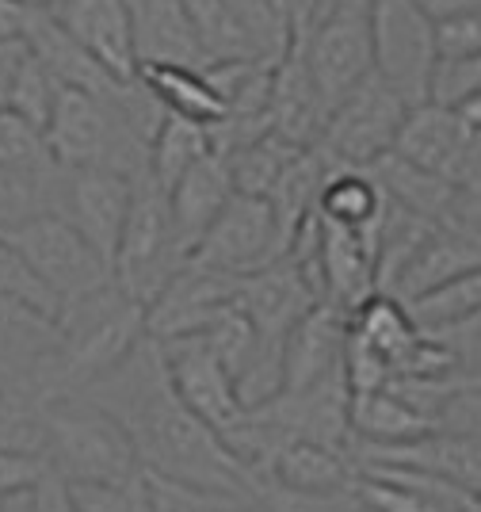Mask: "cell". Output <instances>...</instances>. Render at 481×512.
Wrapping results in <instances>:
<instances>
[{"instance_id": "7402d4cb", "label": "cell", "mask_w": 481, "mask_h": 512, "mask_svg": "<svg viewBox=\"0 0 481 512\" xmlns=\"http://www.w3.org/2000/svg\"><path fill=\"white\" fill-rule=\"evenodd\" d=\"M252 478L287 493H340L356 486V467L348 451L325 448L314 440H287L260 463Z\"/></svg>"}, {"instance_id": "277c9868", "label": "cell", "mask_w": 481, "mask_h": 512, "mask_svg": "<svg viewBox=\"0 0 481 512\" xmlns=\"http://www.w3.org/2000/svg\"><path fill=\"white\" fill-rule=\"evenodd\" d=\"M184 260L188 256L180 253L176 234H172L165 192L142 169L138 176H130V207H126L123 234L111 256V283L146 310Z\"/></svg>"}, {"instance_id": "e0dca14e", "label": "cell", "mask_w": 481, "mask_h": 512, "mask_svg": "<svg viewBox=\"0 0 481 512\" xmlns=\"http://www.w3.org/2000/svg\"><path fill=\"white\" fill-rule=\"evenodd\" d=\"M233 306L241 310V318L256 329V337L272 348H283V337L291 333V325L310 306H317V291L310 287L306 272L283 253L268 268L237 279V295Z\"/></svg>"}, {"instance_id": "d590c367", "label": "cell", "mask_w": 481, "mask_h": 512, "mask_svg": "<svg viewBox=\"0 0 481 512\" xmlns=\"http://www.w3.org/2000/svg\"><path fill=\"white\" fill-rule=\"evenodd\" d=\"M233 20L241 27L245 43H249L252 58L260 62H279V54L291 46V27L275 12L268 0H226Z\"/></svg>"}, {"instance_id": "30bf717a", "label": "cell", "mask_w": 481, "mask_h": 512, "mask_svg": "<svg viewBox=\"0 0 481 512\" xmlns=\"http://www.w3.org/2000/svg\"><path fill=\"white\" fill-rule=\"evenodd\" d=\"M371 27V69L409 107L424 104L428 73L436 62L432 20L413 0H367Z\"/></svg>"}, {"instance_id": "ffe728a7", "label": "cell", "mask_w": 481, "mask_h": 512, "mask_svg": "<svg viewBox=\"0 0 481 512\" xmlns=\"http://www.w3.org/2000/svg\"><path fill=\"white\" fill-rule=\"evenodd\" d=\"M54 352V321L0 299V386L35 406L39 379Z\"/></svg>"}, {"instance_id": "cb8c5ba5", "label": "cell", "mask_w": 481, "mask_h": 512, "mask_svg": "<svg viewBox=\"0 0 481 512\" xmlns=\"http://www.w3.org/2000/svg\"><path fill=\"white\" fill-rule=\"evenodd\" d=\"M126 16L138 62H172L195 69L207 65L184 12V0H126Z\"/></svg>"}, {"instance_id": "7a4b0ae2", "label": "cell", "mask_w": 481, "mask_h": 512, "mask_svg": "<svg viewBox=\"0 0 481 512\" xmlns=\"http://www.w3.org/2000/svg\"><path fill=\"white\" fill-rule=\"evenodd\" d=\"M146 341V310L126 299L115 283L69 302L54 318V352L39 379L42 398L84 394L88 386L107 379L119 363Z\"/></svg>"}, {"instance_id": "4316f807", "label": "cell", "mask_w": 481, "mask_h": 512, "mask_svg": "<svg viewBox=\"0 0 481 512\" xmlns=\"http://www.w3.org/2000/svg\"><path fill=\"white\" fill-rule=\"evenodd\" d=\"M134 77L157 96V104L165 107L168 115L191 119V123H199V127H207V130L226 115V104H222L218 92L210 88L207 73L195 69V65L138 62Z\"/></svg>"}, {"instance_id": "8fae6325", "label": "cell", "mask_w": 481, "mask_h": 512, "mask_svg": "<svg viewBox=\"0 0 481 512\" xmlns=\"http://www.w3.org/2000/svg\"><path fill=\"white\" fill-rule=\"evenodd\" d=\"M302 62L317 88L321 107H329L371 73V27H367V0H333L321 20L298 35Z\"/></svg>"}, {"instance_id": "c3c4849f", "label": "cell", "mask_w": 481, "mask_h": 512, "mask_svg": "<svg viewBox=\"0 0 481 512\" xmlns=\"http://www.w3.org/2000/svg\"><path fill=\"white\" fill-rule=\"evenodd\" d=\"M428 20H447V16H466V12H481V0H413Z\"/></svg>"}, {"instance_id": "e575fe53", "label": "cell", "mask_w": 481, "mask_h": 512, "mask_svg": "<svg viewBox=\"0 0 481 512\" xmlns=\"http://www.w3.org/2000/svg\"><path fill=\"white\" fill-rule=\"evenodd\" d=\"M356 497L367 505V512H481L478 501L409 490V486H394V482L367 478V474H356Z\"/></svg>"}, {"instance_id": "4dcf8cb0", "label": "cell", "mask_w": 481, "mask_h": 512, "mask_svg": "<svg viewBox=\"0 0 481 512\" xmlns=\"http://www.w3.org/2000/svg\"><path fill=\"white\" fill-rule=\"evenodd\" d=\"M294 153H298V146L283 142L272 130L260 134V138H252V142H245V146H237V150L222 153L226 165H230L233 192L268 195L272 184L279 180V172L287 169V161H291Z\"/></svg>"}, {"instance_id": "4fadbf2b", "label": "cell", "mask_w": 481, "mask_h": 512, "mask_svg": "<svg viewBox=\"0 0 481 512\" xmlns=\"http://www.w3.org/2000/svg\"><path fill=\"white\" fill-rule=\"evenodd\" d=\"M161 363H165L168 386L176 390V398L203 421L214 428L218 436H226L237 417L245 413L237 390H233L230 371L222 367V360L214 356V348L207 344L203 333H188V337H168L157 341Z\"/></svg>"}, {"instance_id": "603a6c76", "label": "cell", "mask_w": 481, "mask_h": 512, "mask_svg": "<svg viewBox=\"0 0 481 512\" xmlns=\"http://www.w3.org/2000/svg\"><path fill=\"white\" fill-rule=\"evenodd\" d=\"M233 195V180H230V165L222 153L210 150L207 157H199L172 188L165 192L168 199V218H172V234H176V245L180 253L191 256L195 241L203 237L214 214L226 207V199Z\"/></svg>"}, {"instance_id": "f35d334b", "label": "cell", "mask_w": 481, "mask_h": 512, "mask_svg": "<svg viewBox=\"0 0 481 512\" xmlns=\"http://www.w3.org/2000/svg\"><path fill=\"white\" fill-rule=\"evenodd\" d=\"M58 88L62 85L42 69L39 58L27 54L20 77H16V85H12V96H8V111H16V115L27 119L31 127L46 130V119H50L54 100H58Z\"/></svg>"}, {"instance_id": "bcb514c9", "label": "cell", "mask_w": 481, "mask_h": 512, "mask_svg": "<svg viewBox=\"0 0 481 512\" xmlns=\"http://www.w3.org/2000/svg\"><path fill=\"white\" fill-rule=\"evenodd\" d=\"M27 43L23 39H4L0 43V107H8V96H12V85L20 77L23 62H27Z\"/></svg>"}, {"instance_id": "484cf974", "label": "cell", "mask_w": 481, "mask_h": 512, "mask_svg": "<svg viewBox=\"0 0 481 512\" xmlns=\"http://www.w3.org/2000/svg\"><path fill=\"white\" fill-rule=\"evenodd\" d=\"M478 268H481L478 241L432 230V234L413 249V256L405 260V268H401L398 279L390 283L386 295H394L398 302H409V299H417V295H424V291L447 283V279L478 272Z\"/></svg>"}, {"instance_id": "44dd1931", "label": "cell", "mask_w": 481, "mask_h": 512, "mask_svg": "<svg viewBox=\"0 0 481 512\" xmlns=\"http://www.w3.org/2000/svg\"><path fill=\"white\" fill-rule=\"evenodd\" d=\"M23 43H27V50L39 58L42 69H46L58 85L88 92V96H100L107 104L123 92L126 81H119L111 69H104V65L96 62L50 12H35V20L27 27Z\"/></svg>"}, {"instance_id": "836d02e7", "label": "cell", "mask_w": 481, "mask_h": 512, "mask_svg": "<svg viewBox=\"0 0 481 512\" xmlns=\"http://www.w3.org/2000/svg\"><path fill=\"white\" fill-rule=\"evenodd\" d=\"M0 169L23 172V176H50L58 169L54 153L46 146V134L8 107H0Z\"/></svg>"}, {"instance_id": "83f0119b", "label": "cell", "mask_w": 481, "mask_h": 512, "mask_svg": "<svg viewBox=\"0 0 481 512\" xmlns=\"http://www.w3.org/2000/svg\"><path fill=\"white\" fill-rule=\"evenodd\" d=\"M348 428H352V444H405L436 432V425L420 417L390 386L348 394Z\"/></svg>"}, {"instance_id": "9a60e30c", "label": "cell", "mask_w": 481, "mask_h": 512, "mask_svg": "<svg viewBox=\"0 0 481 512\" xmlns=\"http://www.w3.org/2000/svg\"><path fill=\"white\" fill-rule=\"evenodd\" d=\"M233 295H237V276H222L184 260L157 291V299L146 306V333L153 341L207 333L233 306Z\"/></svg>"}, {"instance_id": "52a82bcc", "label": "cell", "mask_w": 481, "mask_h": 512, "mask_svg": "<svg viewBox=\"0 0 481 512\" xmlns=\"http://www.w3.org/2000/svg\"><path fill=\"white\" fill-rule=\"evenodd\" d=\"M405 111L409 104L371 69L325 111L314 142L317 153L329 161V169H367L382 153H390Z\"/></svg>"}, {"instance_id": "ab89813d", "label": "cell", "mask_w": 481, "mask_h": 512, "mask_svg": "<svg viewBox=\"0 0 481 512\" xmlns=\"http://www.w3.org/2000/svg\"><path fill=\"white\" fill-rule=\"evenodd\" d=\"M62 486L73 512H149L142 474L123 486H104V482H62Z\"/></svg>"}, {"instance_id": "f6af8a7d", "label": "cell", "mask_w": 481, "mask_h": 512, "mask_svg": "<svg viewBox=\"0 0 481 512\" xmlns=\"http://www.w3.org/2000/svg\"><path fill=\"white\" fill-rule=\"evenodd\" d=\"M268 4H272L275 12L283 16V23L291 27V39L306 35V31L333 8V0H268Z\"/></svg>"}, {"instance_id": "d6a6232c", "label": "cell", "mask_w": 481, "mask_h": 512, "mask_svg": "<svg viewBox=\"0 0 481 512\" xmlns=\"http://www.w3.org/2000/svg\"><path fill=\"white\" fill-rule=\"evenodd\" d=\"M184 12L191 20V31L199 39V50L210 62H233V58H252L241 27L226 8V0H184Z\"/></svg>"}, {"instance_id": "f546056e", "label": "cell", "mask_w": 481, "mask_h": 512, "mask_svg": "<svg viewBox=\"0 0 481 512\" xmlns=\"http://www.w3.org/2000/svg\"><path fill=\"white\" fill-rule=\"evenodd\" d=\"M214 150L210 146V130L199 127V123H191V119H180V115H165V123L157 127L153 134V142H149L146 150V172L149 180L168 192L184 172L199 161V157H207Z\"/></svg>"}, {"instance_id": "681fc988", "label": "cell", "mask_w": 481, "mask_h": 512, "mask_svg": "<svg viewBox=\"0 0 481 512\" xmlns=\"http://www.w3.org/2000/svg\"><path fill=\"white\" fill-rule=\"evenodd\" d=\"M23 8H35V12H50V4H54V0H20Z\"/></svg>"}, {"instance_id": "8992f818", "label": "cell", "mask_w": 481, "mask_h": 512, "mask_svg": "<svg viewBox=\"0 0 481 512\" xmlns=\"http://www.w3.org/2000/svg\"><path fill=\"white\" fill-rule=\"evenodd\" d=\"M390 153L447 184H481V96L459 107L417 104L405 111Z\"/></svg>"}, {"instance_id": "7dc6e473", "label": "cell", "mask_w": 481, "mask_h": 512, "mask_svg": "<svg viewBox=\"0 0 481 512\" xmlns=\"http://www.w3.org/2000/svg\"><path fill=\"white\" fill-rule=\"evenodd\" d=\"M31 20H35V8H23L20 0H0V43L23 39Z\"/></svg>"}, {"instance_id": "ac0fdd59", "label": "cell", "mask_w": 481, "mask_h": 512, "mask_svg": "<svg viewBox=\"0 0 481 512\" xmlns=\"http://www.w3.org/2000/svg\"><path fill=\"white\" fill-rule=\"evenodd\" d=\"M352 467H409L440 474L447 482H459L466 490L478 493L481 470H478V436L462 432H428L405 444H352L348 448Z\"/></svg>"}, {"instance_id": "74e56055", "label": "cell", "mask_w": 481, "mask_h": 512, "mask_svg": "<svg viewBox=\"0 0 481 512\" xmlns=\"http://www.w3.org/2000/svg\"><path fill=\"white\" fill-rule=\"evenodd\" d=\"M481 96V58H436L424 88V104L459 107Z\"/></svg>"}, {"instance_id": "60d3db41", "label": "cell", "mask_w": 481, "mask_h": 512, "mask_svg": "<svg viewBox=\"0 0 481 512\" xmlns=\"http://www.w3.org/2000/svg\"><path fill=\"white\" fill-rule=\"evenodd\" d=\"M249 493L268 512H367V505L356 497V486L340 493H287L249 478Z\"/></svg>"}, {"instance_id": "7c38bea8", "label": "cell", "mask_w": 481, "mask_h": 512, "mask_svg": "<svg viewBox=\"0 0 481 512\" xmlns=\"http://www.w3.org/2000/svg\"><path fill=\"white\" fill-rule=\"evenodd\" d=\"M130 207V176L115 169H58L46 180V211L65 218L107 268Z\"/></svg>"}, {"instance_id": "5b68a950", "label": "cell", "mask_w": 481, "mask_h": 512, "mask_svg": "<svg viewBox=\"0 0 481 512\" xmlns=\"http://www.w3.org/2000/svg\"><path fill=\"white\" fill-rule=\"evenodd\" d=\"M42 134L62 169H115L123 176L146 169V146L123 127L119 111L77 88H58Z\"/></svg>"}, {"instance_id": "6da1fadb", "label": "cell", "mask_w": 481, "mask_h": 512, "mask_svg": "<svg viewBox=\"0 0 481 512\" xmlns=\"http://www.w3.org/2000/svg\"><path fill=\"white\" fill-rule=\"evenodd\" d=\"M126 428L142 470L218 493H249V474L222 444V436L191 413L168 386L157 341L146 333L107 379L84 390Z\"/></svg>"}, {"instance_id": "d4e9b609", "label": "cell", "mask_w": 481, "mask_h": 512, "mask_svg": "<svg viewBox=\"0 0 481 512\" xmlns=\"http://www.w3.org/2000/svg\"><path fill=\"white\" fill-rule=\"evenodd\" d=\"M390 199L378 188L371 169H329L321 192H317V218L344 226L352 234H363L371 245L378 237V226L386 218Z\"/></svg>"}, {"instance_id": "ee69618b", "label": "cell", "mask_w": 481, "mask_h": 512, "mask_svg": "<svg viewBox=\"0 0 481 512\" xmlns=\"http://www.w3.org/2000/svg\"><path fill=\"white\" fill-rule=\"evenodd\" d=\"M50 474L39 451H0V501L27 497Z\"/></svg>"}, {"instance_id": "3957f363", "label": "cell", "mask_w": 481, "mask_h": 512, "mask_svg": "<svg viewBox=\"0 0 481 512\" xmlns=\"http://www.w3.org/2000/svg\"><path fill=\"white\" fill-rule=\"evenodd\" d=\"M39 455L62 482L123 486L142 474L138 451L126 428L84 394H62L35 402Z\"/></svg>"}, {"instance_id": "2e32d148", "label": "cell", "mask_w": 481, "mask_h": 512, "mask_svg": "<svg viewBox=\"0 0 481 512\" xmlns=\"http://www.w3.org/2000/svg\"><path fill=\"white\" fill-rule=\"evenodd\" d=\"M344 341L348 310L333 302H317L291 325L279 348V390L298 394L344 375Z\"/></svg>"}, {"instance_id": "5bb4252c", "label": "cell", "mask_w": 481, "mask_h": 512, "mask_svg": "<svg viewBox=\"0 0 481 512\" xmlns=\"http://www.w3.org/2000/svg\"><path fill=\"white\" fill-rule=\"evenodd\" d=\"M367 169L378 180V188L386 192V199L398 203L401 211H409L413 218H420L424 226L478 241V188L447 184L432 172H420L398 161L394 153H382Z\"/></svg>"}, {"instance_id": "7bdbcfd3", "label": "cell", "mask_w": 481, "mask_h": 512, "mask_svg": "<svg viewBox=\"0 0 481 512\" xmlns=\"http://www.w3.org/2000/svg\"><path fill=\"white\" fill-rule=\"evenodd\" d=\"M432 50L436 58H481V12L432 23Z\"/></svg>"}, {"instance_id": "1f68e13d", "label": "cell", "mask_w": 481, "mask_h": 512, "mask_svg": "<svg viewBox=\"0 0 481 512\" xmlns=\"http://www.w3.org/2000/svg\"><path fill=\"white\" fill-rule=\"evenodd\" d=\"M401 306H405V314L417 329H440L451 321L474 318V314H481V268L447 279V283L424 291L417 299L401 302Z\"/></svg>"}, {"instance_id": "d6986e66", "label": "cell", "mask_w": 481, "mask_h": 512, "mask_svg": "<svg viewBox=\"0 0 481 512\" xmlns=\"http://www.w3.org/2000/svg\"><path fill=\"white\" fill-rule=\"evenodd\" d=\"M50 16L119 81H134L138 58L130 39L126 0H54Z\"/></svg>"}, {"instance_id": "b9f144b4", "label": "cell", "mask_w": 481, "mask_h": 512, "mask_svg": "<svg viewBox=\"0 0 481 512\" xmlns=\"http://www.w3.org/2000/svg\"><path fill=\"white\" fill-rule=\"evenodd\" d=\"M46 180L50 176H23L0 169V230L16 226L27 214L46 211Z\"/></svg>"}, {"instance_id": "ba28073f", "label": "cell", "mask_w": 481, "mask_h": 512, "mask_svg": "<svg viewBox=\"0 0 481 512\" xmlns=\"http://www.w3.org/2000/svg\"><path fill=\"white\" fill-rule=\"evenodd\" d=\"M0 234L12 241V249L27 260V268L54 295L58 310L111 283V268L100 260V253L58 214H27Z\"/></svg>"}, {"instance_id": "f1b7e54d", "label": "cell", "mask_w": 481, "mask_h": 512, "mask_svg": "<svg viewBox=\"0 0 481 512\" xmlns=\"http://www.w3.org/2000/svg\"><path fill=\"white\" fill-rule=\"evenodd\" d=\"M348 329L375 352L378 360L390 367V375H398V367L409 360V352H413L420 341V329L409 321L405 306H401L394 295H382V291L367 295V299L348 314Z\"/></svg>"}, {"instance_id": "8d00e7d4", "label": "cell", "mask_w": 481, "mask_h": 512, "mask_svg": "<svg viewBox=\"0 0 481 512\" xmlns=\"http://www.w3.org/2000/svg\"><path fill=\"white\" fill-rule=\"evenodd\" d=\"M0 299H12L27 306V310H35L42 318H58V302L54 295L46 291L39 283V276L27 268V260H23L16 249H12V241L0 234Z\"/></svg>"}, {"instance_id": "9c48e42d", "label": "cell", "mask_w": 481, "mask_h": 512, "mask_svg": "<svg viewBox=\"0 0 481 512\" xmlns=\"http://www.w3.org/2000/svg\"><path fill=\"white\" fill-rule=\"evenodd\" d=\"M287 253V241L279 234L272 203L264 195L233 192L226 207L214 214L203 237L191 249V264H203L222 276H252Z\"/></svg>"}]
</instances>
